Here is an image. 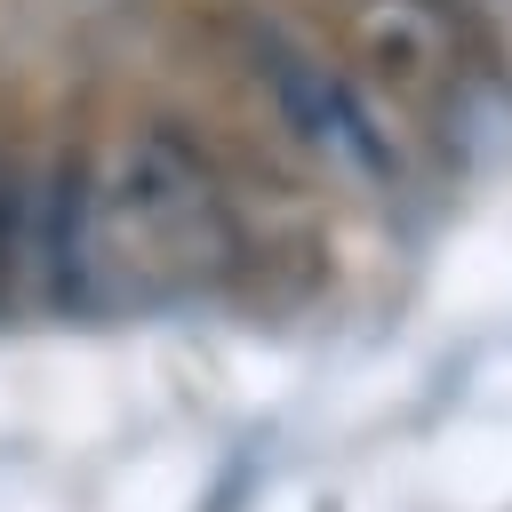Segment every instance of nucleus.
Masks as SVG:
<instances>
[{
	"instance_id": "7ed1b4c3",
	"label": "nucleus",
	"mask_w": 512,
	"mask_h": 512,
	"mask_svg": "<svg viewBox=\"0 0 512 512\" xmlns=\"http://www.w3.org/2000/svg\"><path fill=\"white\" fill-rule=\"evenodd\" d=\"M240 48H248V80H256L272 128H280L312 168L360 176V184L392 168V144H384V128H376V104H368V88H360L352 72H336L320 48H304V40L280 32V24H248Z\"/></svg>"
},
{
	"instance_id": "f03ea898",
	"label": "nucleus",
	"mask_w": 512,
	"mask_h": 512,
	"mask_svg": "<svg viewBox=\"0 0 512 512\" xmlns=\"http://www.w3.org/2000/svg\"><path fill=\"white\" fill-rule=\"evenodd\" d=\"M336 40L352 80L416 120H440L472 88V16L464 0H336Z\"/></svg>"
},
{
	"instance_id": "f257e3e1",
	"label": "nucleus",
	"mask_w": 512,
	"mask_h": 512,
	"mask_svg": "<svg viewBox=\"0 0 512 512\" xmlns=\"http://www.w3.org/2000/svg\"><path fill=\"white\" fill-rule=\"evenodd\" d=\"M240 256H248L240 208L184 128H168V120L128 128L88 168L80 296H136V304L200 296V288H224L240 272Z\"/></svg>"
}]
</instances>
